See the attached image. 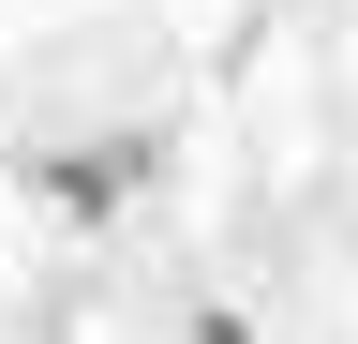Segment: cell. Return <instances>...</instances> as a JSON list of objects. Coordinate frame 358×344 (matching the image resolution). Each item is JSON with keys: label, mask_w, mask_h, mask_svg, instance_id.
<instances>
[{"label": "cell", "mask_w": 358, "mask_h": 344, "mask_svg": "<svg viewBox=\"0 0 358 344\" xmlns=\"http://www.w3.org/2000/svg\"><path fill=\"white\" fill-rule=\"evenodd\" d=\"M164 165H179V150H164V120H105V135H45L15 180H30L45 225H120V209L150 195Z\"/></svg>", "instance_id": "obj_1"}]
</instances>
